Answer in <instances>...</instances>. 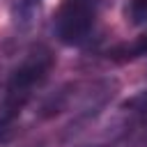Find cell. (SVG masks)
Here are the masks:
<instances>
[{"instance_id":"8992f818","label":"cell","mask_w":147,"mask_h":147,"mask_svg":"<svg viewBox=\"0 0 147 147\" xmlns=\"http://www.w3.org/2000/svg\"><path fill=\"white\" fill-rule=\"evenodd\" d=\"M124 108H138V110H147V92L145 94H138L133 99H129L124 103Z\"/></svg>"},{"instance_id":"6da1fadb","label":"cell","mask_w":147,"mask_h":147,"mask_svg":"<svg viewBox=\"0 0 147 147\" xmlns=\"http://www.w3.org/2000/svg\"><path fill=\"white\" fill-rule=\"evenodd\" d=\"M96 2L99 0H62L55 14V34L60 37L62 44H80L96 16Z\"/></svg>"},{"instance_id":"277c9868","label":"cell","mask_w":147,"mask_h":147,"mask_svg":"<svg viewBox=\"0 0 147 147\" xmlns=\"http://www.w3.org/2000/svg\"><path fill=\"white\" fill-rule=\"evenodd\" d=\"M140 55H147V32L136 37L131 44H122L115 46L113 51H108V57L117 60V62H126V60H136Z\"/></svg>"},{"instance_id":"3957f363","label":"cell","mask_w":147,"mask_h":147,"mask_svg":"<svg viewBox=\"0 0 147 147\" xmlns=\"http://www.w3.org/2000/svg\"><path fill=\"white\" fill-rule=\"evenodd\" d=\"M28 101H30V96L5 87V96L0 99V133L18 117V113L23 110V106H25Z\"/></svg>"},{"instance_id":"5b68a950","label":"cell","mask_w":147,"mask_h":147,"mask_svg":"<svg viewBox=\"0 0 147 147\" xmlns=\"http://www.w3.org/2000/svg\"><path fill=\"white\" fill-rule=\"evenodd\" d=\"M129 18L133 25L147 23V0H131L129 5Z\"/></svg>"},{"instance_id":"7a4b0ae2","label":"cell","mask_w":147,"mask_h":147,"mask_svg":"<svg viewBox=\"0 0 147 147\" xmlns=\"http://www.w3.org/2000/svg\"><path fill=\"white\" fill-rule=\"evenodd\" d=\"M53 53L48 48H34L9 76L7 80V90L21 92L25 96H32V90L37 85H41L48 76V71L53 69Z\"/></svg>"}]
</instances>
